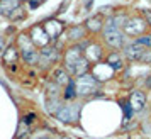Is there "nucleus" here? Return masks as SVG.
<instances>
[{
    "label": "nucleus",
    "instance_id": "1",
    "mask_svg": "<svg viewBox=\"0 0 151 139\" xmlns=\"http://www.w3.org/2000/svg\"><path fill=\"white\" fill-rule=\"evenodd\" d=\"M100 41L109 49H122L126 46V42L129 41V37L124 34L122 29L117 27L114 24L112 17H107L105 26H104L102 32H100Z\"/></svg>",
    "mask_w": 151,
    "mask_h": 139
},
{
    "label": "nucleus",
    "instance_id": "2",
    "mask_svg": "<svg viewBox=\"0 0 151 139\" xmlns=\"http://www.w3.org/2000/svg\"><path fill=\"white\" fill-rule=\"evenodd\" d=\"M121 51L124 53L126 59H127L129 63H144V64H151V46L139 44L136 39H129Z\"/></svg>",
    "mask_w": 151,
    "mask_h": 139
},
{
    "label": "nucleus",
    "instance_id": "3",
    "mask_svg": "<svg viewBox=\"0 0 151 139\" xmlns=\"http://www.w3.org/2000/svg\"><path fill=\"white\" fill-rule=\"evenodd\" d=\"M150 29H151V26L146 22V19H144L143 15L137 12V14H131L127 22L124 24L122 31L129 39H136V37H141V36L148 34Z\"/></svg>",
    "mask_w": 151,
    "mask_h": 139
},
{
    "label": "nucleus",
    "instance_id": "4",
    "mask_svg": "<svg viewBox=\"0 0 151 139\" xmlns=\"http://www.w3.org/2000/svg\"><path fill=\"white\" fill-rule=\"evenodd\" d=\"M100 87H102V83L92 73H87V75L75 78V88L78 97H92L97 92H100Z\"/></svg>",
    "mask_w": 151,
    "mask_h": 139
},
{
    "label": "nucleus",
    "instance_id": "5",
    "mask_svg": "<svg viewBox=\"0 0 151 139\" xmlns=\"http://www.w3.org/2000/svg\"><path fill=\"white\" fill-rule=\"evenodd\" d=\"M80 46L83 48V56L88 59L92 64H95L99 61H104L105 59V44L102 41H90V39H85V41L80 42Z\"/></svg>",
    "mask_w": 151,
    "mask_h": 139
},
{
    "label": "nucleus",
    "instance_id": "6",
    "mask_svg": "<svg viewBox=\"0 0 151 139\" xmlns=\"http://www.w3.org/2000/svg\"><path fill=\"white\" fill-rule=\"evenodd\" d=\"M90 73H92V75H93V77L104 85L105 82H110L112 78H116L117 70L114 68V66H110L109 63L104 59V61H99V63H95V64H92Z\"/></svg>",
    "mask_w": 151,
    "mask_h": 139
},
{
    "label": "nucleus",
    "instance_id": "7",
    "mask_svg": "<svg viewBox=\"0 0 151 139\" xmlns=\"http://www.w3.org/2000/svg\"><path fill=\"white\" fill-rule=\"evenodd\" d=\"M127 104H129L131 110L134 112V114L143 112L144 109L148 107V95H146V90L134 88V90L129 93V97H127Z\"/></svg>",
    "mask_w": 151,
    "mask_h": 139
},
{
    "label": "nucleus",
    "instance_id": "8",
    "mask_svg": "<svg viewBox=\"0 0 151 139\" xmlns=\"http://www.w3.org/2000/svg\"><path fill=\"white\" fill-rule=\"evenodd\" d=\"M105 61L109 63L110 66H114L117 71H124L127 68V64H129V61L126 59V56H124V53L121 49H110V51H107Z\"/></svg>",
    "mask_w": 151,
    "mask_h": 139
},
{
    "label": "nucleus",
    "instance_id": "9",
    "mask_svg": "<svg viewBox=\"0 0 151 139\" xmlns=\"http://www.w3.org/2000/svg\"><path fill=\"white\" fill-rule=\"evenodd\" d=\"M83 56V48L80 44H73V46H70L66 51H65V54H63V63H65V68L70 71V75H71V68L75 66V63L80 59Z\"/></svg>",
    "mask_w": 151,
    "mask_h": 139
},
{
    "label": "nucleus",
    "instance_id": "10",
    "mask_svg": "<svg viewBox=\"0 0 151 139\" xmlns=\"http://www.w3.org/2000/svg\"><path fill=\"white\" fill-rule=\"evenodd\" d=\"M29 37L32 39V42H34L37 48H44V46L51 44V37L48 36L44 26H41V24H37V26H32V27H31Z\"/></svg>",
    "mask_w": 151,
    "mask_h": 139
},
{
    "label": "nucleus",
    "instance_id": "11",
    "mask_svg": "<svg viewBox=\"0 0 151 139\" xmlns=\"http://www.w3.org/2000/svg\"><path fill=\"white\" fill-rule=\"evenodd\" d=\"M78 112H80V107L75 105V104L61 105V109L56 112V119H60V120L65 122V124H71V122H76Z\"/></svg>",
    "mask_w": 151,
    "mask_h": 139
},
{
    "label": "nucleus",
    "instance_id": "12",
    "mask_svg": "<svg viewBox=\"0 0 151 139\" xmlns=\"http://www.w3.org/2000/svg\"><path fill=\"white\" fill-rule=\"evenodd\" d=\"M105 21H107V17H105L104 14H100V12H97L95 15L88 17L87 22H85V27H87V31H88V34H95V36L100 34L104 26H105Z\"/></svg>",
    "mask_w": 151,
    "mask_h": 139
},
{
    "label": "nucleus",
    "instance_id": "13",
    "mask_svg": "<svg viewBox=\"0 0 151 139\" xmlns=\"http://www.w3.org/2000/svg\"><path fill=\"white\" fill-rule=\"evenodd\" d=\"M87 36H88V31L85 27V24L83 26H71L70 29H66V39L73 44H80L82 41L88 39Z\"/></svg>",
    "mask_w": 151,
    "mask_h": 139
},
{
    "label": "nucleus",
    "instance_id": "14",
    "mask_svg": "<svg viewBox=\"0 0 151 139\" xmlns=\"http://www.w3.org/2000/svg\"><path fill=\"white\" fill-rule=\"evenodd\" d=\"M42 26H44V29H46L48 36L51 37V42H56L60 36L65 34V24H63V22H60V21L51 19V21H46Z\"/></svg>",
    "mask_w": 151,
    "mask_h": 139
},
{
    "label": "nucleus",
    "instance_id": "15",
    "mask_svg": "<svg viewBox=\"0 0 151 139\" xmlns=\"http://www.w3.org/2000/svg\"><path fill=\"white\" fill-rule=\"evenodd\" d=\"M53 82L58 83L60 87H66V85L71 82V75H70V71L65 68V66L56 68L55 71H53Z\"/></svg>",
    "mask_w": 151,
    "mask_h": 139
},
{
    "label": "nucleus",
    "instance_id": "16",
    "mask_svg": "<svg viewBox=\"0 0 151 139\" xmlns=\"http://www.w3.org/2000/svg\"><path fill=\"white\" fill-rule=\"evenodd\" d=\"M131 14L132 12H129V10H124V9H119V10H114V14L110 15L112 17V21H114V24H116L117 27H124V24L127 22V19L131 17Z\"/></svg>",
    "mask_w": 151,
    "mask_h": 139
},
{
    "label": "nucleus",
    "instance_id": "17",
    "mask_svg": "<svg viewBox=\"0 0 151 139\" xmlns=\"http://www.w3.org/2000/svg\"><path fill=\"white\" fill-rule=\"evenodd\" d=\"M63 97H65V100H73V98L78 97V95H76V88H75V80H71V82L65 87Z\"/></svg>",
    "mask_w": 151,
    "mask_h": 139
},
{
    "label": "nucleus",
    "instance_id": "18",
    "mask_svg": "<svg viewBox=\"0 0 151 139\" xmlns=\"http://www.w3.org/2000/svg\"><path fill=\"white\" fill-rule=\"evenodd\" d=\"M27 132H29L27 122H21V124H19V131H17V139H21L22 136H26Z\"/></svg>",
    "mask_w": 151,
    "mask_h": 139
},
{
    "label": "nucleus",
    "instance_id": "19",
    "mask_svg": "<svg viewBox=\"0 0 151 139\" xmlns=\"http://www.w3.org/2000/svg\"><path fill=\"white\" fill-rule=\"evenodd\" d=\"M17 51H15L14 48H10V49H7V53H5V56H4V59H5V63H9V59H10V58H12V59H17Z\"/></svg>",
    "mask_w": 151,
    "mask_h": 139
},
{
    "label": "nucleus",
    "instance_id": "20",
    "mask_svg": "<svg viewBox=\"0 0 151 139\" xmlns=\"http://www.w3.org/2000/svg\"><path fill=\"white\" fill-rule=\"evenodd\" d=\"M143 87H144V90H150V92H151V71L146 75V77H144Z\"/></svg>",
    "mask_w": 151,
    "mask_h": 139
},
{
    "label": "nucleus",
    "instance_id": "21",
    "mask_svg": "<svg viewBox=\"0 0 151 139\" xmlns=\"http://www.w3.org/2000/svg\"><path fill=\"white\" fill-rule=\"evenodd\" d=\"M34 114H27V115H26V119H24V122H27V124H31V122H32V120H34Z\"/></svg>",
    "mask_w": 151,
    "mask_h": 139
},
{
    "label": "nucleus",
    "instance_id": "22",
    "mask_svg": "<svg viewBox=\"0 0 151 139\" xmlns=\"http://www.w3.org/2000/svg\"><path fill=\"white\" fill-rule=\"evenodd\" d=\"M61 139H78V138H75V136H70V134H68V136H66V134H63Z\"/></svg>",
    "mask_w": 151,
    "mask_h": 139
},
{
    "label": "nucleus",
    "instance_id": "23",
    "mask_svg": "<svg viewBox=\"0 0 151 139\" xmlns=\"http://www.w3.org/2000/svg\"><path fill=\"white\" fill-rule=\"evenodd\" d=\"M150 115H151V102H150Z\"/></svg>",
    "mask_w": 151,
    "mask_h": 139
}]
</instances>
